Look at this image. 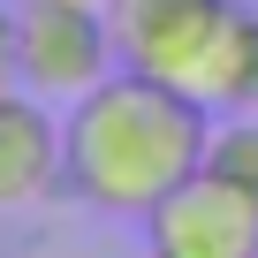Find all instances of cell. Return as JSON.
Returning <instances> with one entry per match:
<instances>
[{"label": "cell", "mask_w": 258, "mask_h": 258, "mask_svg": "<svg viewBox=\"0 0 258 258\" xmlns=\"http://www.w3.org/2000/svg\"><path fill=\"white\" fill-rule=\"evenodd\" d=\"M235 8H258V0H235Z\"/></svg>", "instance_id": "10"}, {"label": "cell", "mask_w": 258, "mask_h": 258, "mask_svg": "<svg viewBox=\"0 0 258 258\" xmlns=\"http://www.w3.org/2000/svg\"><path fill=\"white\" fill-rule=\"evenodd\" d=\"M213 106L167 76L114 69L61 114V190L91 213H152L213 160Z\"/></svg>", "instance_id": "1"}, {"label": "cell", "mask_w": 258, "mask_h": 258, "mask_svg": "<svg viewBox=\"0 0 258 258\" xmlns=\"http://www.w3.org/2000/svg\"><path fill=\"white\" fill-rule=\"evenodd\" d=\"M69 8H106V0H69Z\"/></svg>", "instance_id": "9"}, {"label": "cell", "mask_w": 258, "mask_h": 258, "mask_svg": "<svg viewBox=\"0 0 258 258\" xmlns=\"http://www.w3.org/2000/svg\"><path fill=\"white\" fill-rule=\"evenodd\" d=\"M205 167H220L228 182H243V190L258 198V114H235V121L213 129V160H205Z\"/></svg>", "instance_id": "6"}, {"label": "cell", "mask_w": 258, "mask_h": 258, "mask_svg": "<svg viewBox=\"0 0 258 258\" xmlns=\"http://www.w3.org/2000/svg\"><path fill=\"white\" fill-rule=\"evenodd\" d=\"M61 190V129L38 91L8 84L0 91V213L46 205Z\"/></svg>", "instance_id": "5"}, {"label": "cell", "mask_w": 258, "mask_h": 258, "mask_svg": "<svg viewBox=\"0 0 258 258\" xmlns=\"http://www.w3.org/2000/svg\"><path fill=\"white\" fill-rule=\"evenodd\" d=\"M145 258H258V198L220 167H198L145 213Z\"/></svg>", "instance_id": "4"}, {"label": "cell", "mask_w": 258, "mask_h": 258, "mask_svg": "<svg viewBox=\"0 0 258 258\" xmlns=\"http://www.w3.org/2000/svg\"><path fill=\"white\" fill-rule=\"evenodd\" d=\"M121 69L106 8H69V0H23L16 8V84L46 106H76Z\"/></svg>", "instance_id": "2"}, {"label": "cell", "mask_w": 258, "mask_h": 258, "mask_svg": "<svg viewBox=\"0 0 258 258\" xmlns=\"http://www.w3.org/2000/svg\"><path fill=\"white\" fill-rule=\"evenodd\" d=\"M235 114H258V8H250V46H243V99Z\"/></svg>", "instance_id": "7"}, {"label": "cell", "mask_w": 258, "mask_h": 258, "mask_svg": "<svg viewBox=\"0 0 258 258\" xmlns=\"http://www.w3.org/2000/svg\"><path fill=\"white\" fill-rule=\"evenodd\" d=\"M235 23V0H106V31L121 69H145L167 84H198V69L213 61V46Z\"/></svg>", "instance_id": "3"}, {"label": "cell", "mask_w": 258, "mask_h": 258, "mask_svg": "<svg viewBox=\"0 0 258 258\" xmlns=\"http://www.w3.org/2000/svg\"><path fill=\"white\" fill-rule=\"evenodd\" d=\"M16 84V8L0 0V91Z\"/></svg>", "instance_id": "8"}]
</instances>
